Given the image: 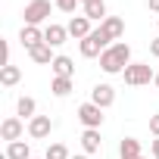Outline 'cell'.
<instances>
[{"label":"cell","instance_id":"6da1fadb","mask_svg":"<svg viewBox=\"0 0 159 159\" xmlns=\"http://www.w3.org/2000/svg\"><path fill=\"white\" fill-rule=\"evenodd\" d=\"M131 66V47L128 44H109L106 50H103V56H100V69L103 72H109V75H116V72H125Z\"/></svg>","mask_w":159,"mask_h":159},{"label":"cell","instance_id":"7a4b0ae2","mask_svg":"<svg viewBox=\"0 0 159 159\" xmlns=\"http://www.w3.org/2000/svg\"><path fill=\"white\" fill-rule=\"evenodd\" d=\"M156 78V72L147 66V62H131L128 69H125V84H131V88H140V84H150Z\"/></svg>","mask_w":159,"mask_h":159},{"label":"cell","instance_id":"3957f363","mask_svg":"<svg viewBox=\"0 0 159 159\" xmlns=\"http://www.w3.org/2000/svg\"><path fill=\"white\" fill-rule=\"evenodd\" d=\"M78 47H81V56H88V59H91V56H103V50L109 47V38L97 28V31H91L81 44H78Z\"/></svg>","mask_w":159,"mask_h":159},{"label":"cell","instance_id":"277c9868","mask_svg":"<svg viewBox=\"0 0 159 159\" xmlns=\"http://www.w3.org/2000/svg\"><path fill=\"white\" fill-rule=\"evenodd\" d=\"M50 16V0H31L25 3V25H41Z\"/></svg>","mask_w":159,"mask_h":159},{"label":"cell","instance_id":"5b68a950","mask_svg":"<svg viewBox=\"0 0 159 159\" xmlns=\"http://www.w3.org/2000/svg\"><path fill=\"white\" fill-rule=\"evenodd\" d=\"M78 119H81V125L84 128H100L103 125V109L97 106V103H81V106H78Z\"/></svg>","mask_w":159,"mask_h":159},{"label":"cell","instance_id":"8992f818","mask_svg":"<svg viewBox=\"0 0 159 159\" xmlns=\"http://www.w3.org/2000/svg\"><path fill=\"white\" fill-rule=\"evenodd\" d=\"M19 41H22V47H25V50H34L38 44H44V31H41L38 25H22Z\"/></svg>","mask_w":159,"mask_h":159},{"label":"cell","instance_id":"52a82bcc","mask_svg":"<svg viewBox=\"0 0 159 159\" xmlns=\"http://www.w3.org/2000/svg\"><path fill=\"white\" fill-rule=\"evenodd\" d=\"M100 31H103L109 41H119V38L125 34V22H122L119 16H106V19L100 22Z\"/></svg>","mask_w":159,"mask_h":159},{"label":"cell","instance_id":"ba28073f","mask_svg":"<svg viewBox=\"0 0 159 159\" xmlns=\"http://www.w3.org/2000/svg\"><path fill=\"white\" fill-rule=\"evenodd\" d=\"M0 137H3L7 143H13V140H19L22 137V119H3V125H0Z\"/></svg>","mask_w":159,"mask_h":159},{"label":"cell","instance_id":"9c48e42d","mask_svg":"<svg viewBox=\"0 0 159 159\" xmlns=\"http://www.w3.org/2000/svg\"><path fill=\"white\" fill-rule=\"evenodd\" d=\"M112 100H116V91H112L109 84H97V88L91 91V103H97L100 109H106V106H112Z\"/></svg>","mask_w":159,"mask_h":159},{"label":"cell","instance_id":"30bf717a","mask_svg":"<svg viewBox=\"0 0 159 159\" xmlns=\"http://www.w3.org/2000/svg\"><path fill=\"white\" fill-rule=\"evenodd\" d=\"M50 128H53V122H50V116H34L31 122H28V134L31 137H50Z\"/></svg>","mask_w":159,"mask_h":159},{"label":"cell","instance_id":"8fae6325","mask_svg":"<svg viewBox=\"0 0 159 159\" xmlns=\"http://www.w3.org/2000/svg\"><path fill=\"white\" fill-rule=\"evenodd\" d=\"M66 28H69V34H72V38L84 41V38L91 34V19H88V16H72V22H69Z\"/></svg>","mask_w":159,"mask_h":159},{"label":"cell","instance_id":"7c38bea8","mask_svg":"<svg viewBox=\"0 0 159 159\" xmlns=\"http://www.w3.org/2000/svg\"><path fill=\"white\" fill-rule=\"evenodd\" d=\"M66 38H69V28H62V25H56V22H50V25L44 28V41H47L50 47L66 44Z\"/></svg>","mask_w":159,"mask_h":159},{"label":"cell","instance_id":"4fadbf2b","mask_svg":"<svg viewBox=\"0 0 159 159\" xmlns=\"http://www.w3.org/2000/svg\"><path fill=\"white\" fill-rule=\"evenodd\" d=\"M50 69H53L56 78H72V72H75V66H72L69 56H56V59L50 62Z\"/></svg>","mask_w":159,"mask_h":159},{"label":"cell","instance_id":"5bb4252c","mask_svg":"<svg viewBox=\"0 0 159 159\" xmlns=\"http://www.w3.org/2000/svg\"><path fill=\"white\" fill-rule=\"evenodd\" d=\"M7 159H31V147L25 140H13L7 143Z\"/></svg>","mask_w":159,"mask_h":159},{"label":"cell","instance_id":"9a60e30c","mask_svg":"<svg viewBox=\"0 0 159 159\" xmlns=\"http://www.w3.org/2000/svg\"><path fill=\"white\" fill-rule=\"evenodd\" d=\"M81 147H84L88 153H97V150H100V128H88V131L81 134Z\"/></svg>","mask_w":159,"mask_h":159},{"label":"cell","instance_id":"2e32d148","mask_svg":"<svg viewBox=\"0 0 159 159\" xmlns=\"http://www.w3.org/2000/svg\"><path fill=\"white\" fill-rule=\"evenodd\" d=\"M119 153H122V159H137L140 156V140L137 137H125L122 147H119Z\"/></svg>","mask_w":159,"mask_h":159},{"label":"cell","instance_id":"e0dca14e","mask_svg":"<svg viewBox=\"0 0 159 159\" xmlns=\"http://www.w3.org/2000/svg\"><path fill=\"white\" fill-rule=\"evenodd\" d=\"M28 56L34 59V62H41V66H47V62H53L56 56H50V44L44 41V44H38L34 50H28Z\"/></svg>","mask_w":159,"mask_h":159},{"label":"cell","instance_id":"ac0fdd59","mask_svg":"<svg viewBox=\"0 0 159 159\" xmlns=\"http://www.w3.org/2000/svg\"><path fill=\"white\" fill-rule=\"evenodd\" d=\"M84 16H88L91 22H97V19L103 22V19H106V0H97V3H88V7H84Z\"/></svg>","mask_w":159,"mask_h":159},{"label":"cell","instance_id":"d6986e66","mask_svg":"<svg viewBox=\"0 0 159 159\" xmlns=\"http://www.w3.org/2000/svg\"><path fill=\"white\" fill-rule=\"evenodd\" d=\"M19 78H22V72H19V66H3V69H0V81H3L7 88H13V84H19Z\"/></svg>","mask_w":159,"mask_h":159},{"label":"cell","instance_id":"ffe728a7","mask_svg":"<svg viewBox=\"0 0 159 159\" xmlns=\"http://www.w3.org/2000/svg\"><path fill=\"white\" fill-rule=\"evenodd\" d=\"M50 91H53L56 97H66V94L72 91V78H56V75H53V81H50Z\"/></svg>","mask_w":159,"mask_h":159},{"label":"cell","instance_id":"44dd1931","mask_svg":"<svg viewBox=\"0 0 159 159\" xmlns=\"http://www.w3.org/2000/svg\"><path fill=\"white\" fill-rule=\"evenodd\" d=\"M16 112H19V116H25V119L31 122V119H34V100H31V97H19Z\"/></svg>","mask_w":159,"mask_h":159},{"label":"cell","instance_id":"7402d4cb","mask_svg":"<svg viewBox=\"0 0 159 159\" xmlns=\"http://www.w3.org/2000/svg\"><path fill=\"white\" fill-rule=\"evenodd\" d=\"M44 159H69V147L66 143H50Z\"/></svg>","mask_w":159,"mask_h":159},{"label":"cell","instance_id":"603a6c76","mask_svg":"<svg viewBox=\"0 0 159 159\" xmlns=\"http://www.w3.org/2000/svg\"><path fill=\"white\" fill-rule=\"evenodd\" d=\"M78 3H81V0H56V10H62V13H75Z\"/></svg>","mask_w":159,"mask_h":159},{"label":"cell","instance_id":"cb8c5ba5","mask_svg":"<svg viewBox=\"0 0 159 159\" xmlns=\"http://www.w3.org/2000/svg\"><path fill=\"white\" fill-rule=\"evenodd\" d=\"M10 66V44L7 41H0V69Z\"/></svg>","mask_w":159,"mask_h":159},{"label":"cell","instance_id":"d4e9b609","mask_svg":"<svg viewBox=\"0 0 159 159\" xmlns=\"http://www.w3.org/2000/svg\"><path fill=\"white\" fill-rule=\"evenodd\" d=\"M150 131L159 137V112H156V116H150Z\"/></svg>","mask_w":159,"mask_h":159},{"label":"cell","instance_id":"484cf974","mask_svg":"<svg viewBox=\"0 0 159 159\" xmlns=\"http://www.w3.org/2000/svg\"><path fill=\"white\" fill-rule=\"evenodd\" d=\"M150 53H153V56H159V38H156V41L150 44Z\"/></svg>","mask_w":159,"mask_h":159},{"label":"cell","instance_id":"4316f807","mask_svg":"<svg viewBox=\"0 0 159 159\" xmlns=\"http://www.w3.org/2000/svg\"><path fill=\"white\" fill-rule=\"evenodd\" d=\"M147 3H150V10H153V13H159V0H147Z\"/></svg>","mask_w":159,"mask_h":159},{"label":"cell","instance_id":"83f0119b","mask_svg":"<svg viewBox=\"0 0 159 159\" xmlns=\"http://www.w3.org/2000/svg\"><path fill=\"white\" fill-rule=\"evenodd\" d=\"M153 156H156V159H159V137H156V140H153Z\"/></svg>","mask_w":159,"mask_h":159},{"label":"cell","instance_id":"f1b7e54d","mask_svg":"<svg viewBox=\"0 0 159 159\" xmlns=\"http://www.w3.org/2000/svg\"><path fill=\"white\" fill-rule=\"evenodd\" d=\"M81 3H84V7H88V3H97V0H81Z\"/></svg>","mask_w":159,"mask_h":159},{"label":"cell","instance_id":"f546056e","mask_svg":"<svg viewBox=\"0 0 159 159\" xmlns=\"http://www.w3.org/2000/svg\"><path fill=\"white\" fill-rule=\"evenodd\" d=\"M153 81H156V88H159V72H156V78H153Z\"/></svg>","mask_w":159,"mask_h":159},{"label":"cell","instance_id":"4dcf8cb0","mask_svg":"<svg viewBox=\"0 0 159 159\" xmlns=\"http://www.w3.org/2000/svg\"><path fill=\"white\" fill-rule=\"evenodd\" d=\"M72 159H88V156H72Z\"/></svg>","mask_w":159,"mask_h":159},{"label":"cell","instance_id":"1f68e13d","mask_svg":"<svg viewBox=\"0 0 159 159\" xmlns=\"http://www.w3.org/2000/svg\"><path fill=\"white\" fill-rule=\"evenodd\" d=\"M137 159H143V156H137Z\"/></svg>","mask_w":159,"mask_h":159}]
</instances>
